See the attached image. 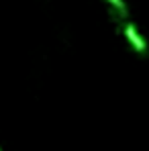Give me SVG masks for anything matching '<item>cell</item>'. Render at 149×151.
Listing matches in <instances>:
<instances>
[{
    "label": "cell",
    "instance_id": "2",
    "mask_svg": "<svg viewBox=\"0 0 149 151\" xmlns=\"http://www.w3.org/2000/svg\"><path fill=\"white\" fill-rule=\"evenodd\" d=\"M108 6H110V14L117 23H123L125 19L129 17V8L125 4V0H106Z\"/></svg>",
    "mask_w": 149,
    "mask_h": 151
},
{
    "label": "cell",
    "instance_id": "1",
    "mask_svg": "<svg viewBox=\"0 0 149 151\" xmlns=\"http://www.w3.org/2000/svg\"><path fill=\"white\" fill-rule=\"evenodd\" d=\"M125 37H127V41H129V45L137 51V53H141V55L147 53V43H145V39L139 35L137 27L133 25V23H127V25H125Z\"/></svg>",
    "mask_w": 149,
    "mask_h": 151
}]
</instances>
